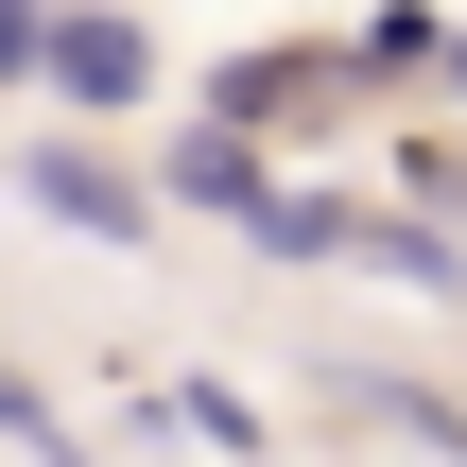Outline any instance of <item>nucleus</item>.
<instances>
[{
  "instance_id": "1",
  "label": "nucleus",
  "mask_w": 467,
  "mask_h": 467,
  "mask_svg": "<svg viewBox=\"0 0 467 467\" xmlns=\"http://www.w3.org/2000/svg\"><path fill=\"white\" fill-rule=\"evenodd\" d=\"M52 87H69V104H121V87H156V52H139L121 17H69V35H52Z\"/></svg>"
},
{
  "instance_id": "2",
  "label": "nucleus",
  "mask_w": 467,
  "mask_h": 467,
  "mask_svg": "<svg viewBox=\"0 0 467 467\" xmlns=\"http://www.w3.org/2000/svg\"><path fill=\"white\" fill-rule=\"evenodd\" d=\"M35 208H69L87 243H139V225H156V208H139V191H121L104 156H35Z\"/></svg>"
},
{
  "instance_id": "3",
  "label": "nucleus",
  "mask_w": 467,
  "mask_h": 467,
  "mask_svg": "<svg viewBox=\"0 0 467 467\" xmlns=\"http://www.w3.org/2000/svg\"><path fill=\"white\" fill-rule=\"evenodd\" d=\"M243 433H260V416H243L225 381H156V399H139V451H243Z\"/></svg>"
},
{
  "instance_id": "4",
  "label": "nucleus",
  "mask_w": 467,
  "mask_h": 467,
  "mask_svg": "<svg viewBox=\"0 0 467 467\" xmlns=\"http://www.w3.org/2000/svg\"><path fill=\"white\" fill-rule=\"evenodd\" d=\"M173 191H191V208H277V191H260V156H243V139H191V173H173Z\"/></svg>"
},
{
  "instance_id": "5",
  "label": "nucleus",
  "mask_w": 467,
  "mask_h": 467,
  "mask_svg": "<svg viewBox=\"0 0 467 467\" xmlns=\"http://www.w3.org/2000/svg\"><path fill=\"white\" fill-rule=\"evenodd\" d=\"M0 433H52V399H35V381H17V364H0Z\"/></svg>"
}]
</instances>
